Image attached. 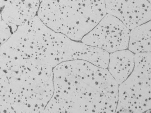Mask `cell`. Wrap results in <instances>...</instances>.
Listing matches in <instances>:
<instances>
[{"label":"cell","instance_id":"cell-1","mask_svg":"<svg viewBox=\"0 0 151 113\" xmlns=\"http://www.w3.org/2000/svg\"><path fill=\"white\" fill-rule=\"evenodd\" d=\"M53 92L43 113H115L119 84L106 68L86 60L52 69Z\"/></svg>","mask_w":151,"mask_h":113},{"label":"cell","instance_id":"cell-2","mask_svg":"<svg viewBox=\"0 0 151 113\" xmlns=\"http://www.w3.org/2000/svg\"><path fill=\"white\" fill-rule=\"evenodd\" d=\"M52 69L0 53V113L44 112L53 92Z\"/></svg>","mask_w":151,"mask_h":113},{"label":"cell","instance_id":"cell-3","mask_svg":"<svg viewBox=\"0 0 151 113\" xmlns=\"http://www.w3.org/2000/svg\"><path fill=\"white\" fill-rule=\"evenodd\" d=\"M5 44L15 54L53 68L76 60L80 54L77 41L50 29L35 16L17 29Z\"/></svg>","mask_w":151,"mask_h":113},{"label":"cell","instance_id":"cell-4","mask_svg":"<svg viewBox=\"0 0 151 113\" xmlns=\"http://www.w3.org/2000/svg\"><path fill=\"white\" fill-rule=\"evenodd\" d=\"M106 14L105 0H44L37 16L52 30L80 41Z\"/></svg>","mask_w":151,"mask_h":113},{"label":"cell","instance_id":"cell-5","mask_svg":"<svg viewBox=\"0 0 151 113\" xmlns=\"http://www.w3.org/2000/svg\"><path fill=\"white\" fill-rule=\"evenodd\" d=\"M151 63V52L134 54L133 72L119 85L115 113L150 112Z\"/></svg>","mask_w":151,"mask_h":113},{"label":"cell","instance_id":"cell-6","mask_svg":"<svg viewBox=\"0 0 151 113\" xmlns=\"http://www.w3.org/2000/svg\"><path fill=\"white\" fill-rule=\"evenodd\" d=\"M130 30L118 19L106 14L81 42L109 53L127 49Z\"/></svg>","mask_w":151,"mask_h":113},{"label":"cell","instance_id":"cell-7","mask_svg":"<svg viewBox=\"0 0 151 113\" xmlns=\"http://www.w3.org/2000/svg\"><path fill=\"white\" fill-rule=\"evenodd\" d=\"M106 14L120 20L130 30L151 21L147 0H105Z\"/></svg>","mask_w":151,"mask_h":113},{"label":"cell","instance_id":"cell-8","mask_svg":"<svg viewBox=\"0 0 151 113\" xmlns=\"http://www.w3.org/2000/svg\"><path fill=\"white\" fill-rule=\"evenodd\" d=\"M40 0H8L1 10L2 20L18 26L37 15Z\"/></svg>","mask_w":151,"mask_h":113},{"label":"cell","instance_id":"cell-9","mask_svg":"<svg viewBox=\"0 0 151 113\" xmlns=\"http://www.w3.org/2000/svg\"><path fill=\"white\" fill-rule=\"evenodd\" d=\"M134 66V54L129 49L109 53L107 69L119 85L127 78Z\"/></svg>","mask_w":151,"mask_h":113},{"label":"cell","instance_id":"cell-10","mask_svg":"<svg viewBox=\"0 0 151 113\" xmlns=\"http://www.w3.org/2000/svg\"><path fill=\"white\" fill-rule=\"evenodd\" d=\"M151 21L130 30L128 48L133 53L151 51Z\"/></svg>","mask_w":151,"mask_h":113},{"label":"cell","instance_id":"cell-11","mask_svg":"<svg viewBox=\"0 0 151 113\" xmlns=\"http://www.w3.org/2000/svg\"><path fill=\"white\" fill-rule=\"evenodd\" d=\"M17 26L2 20L0 21V48L9 39L17 29Z\"/></svg>","mask_w":151,"mask_h":113},{"label":"cell","instance_id":"cell-12","mask_svg":"<svg viewBox=\"0 0 151 113\" xmlns=\"http://www.w3.org/2000/svg\"><path fill=\"white\" fill-rule=\"evenodd\" d=\"M8 0H0V10L5 6Z\"/></svg>","mask_w":151,"mask_h":113},{"label":"cell","instance_id":"cell-13","mask_svg":"<svg viewBox=\"0 0 151 113\" xmlns=\"http://www.w3.org/2000/svg\"><path fill=\"white\" fill-rule=\"evenodd\" d=\"M2 21V16H1V10H0V21Z\"/></svg>","mask_w":151,"mask_h":113},{"label":"cell","instance_id":"cell-14","mask_svg":"<svg viewBox=\"0 0 151 113\" xmlns=\"http://www.w3.org/2000/svg\"><path fill=\"white\" fill-rule=\"evenodd\" d=\"M44 1V0H40V3L42 2V1Z\"/></svg>","mask_w":151,"mask_h":113},{"label":"cell","instance_id":"cell-15","mask_svg":"<svg viewBox=\"0 0 151 113\" xmlns=\"http://www.w3.org/2000/svg\"><path fill=\"white\" fill-rule=\"evenodd\" d=\"M147 1H149V2H151V0H147Z\"/></svg>","mask_w":151,"mask_h":113}]
</instances>
